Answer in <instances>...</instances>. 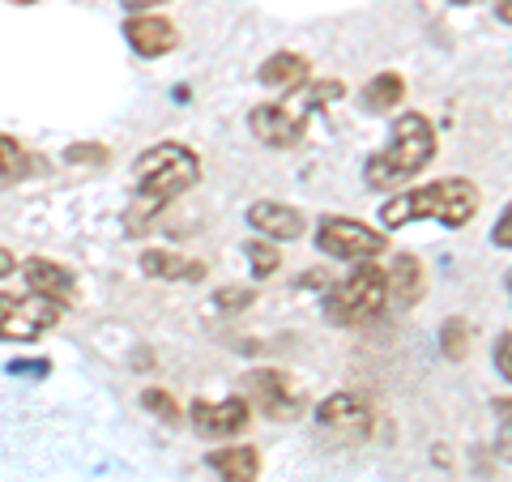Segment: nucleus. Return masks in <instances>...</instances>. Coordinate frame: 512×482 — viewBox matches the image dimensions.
Returning <instances> with one entry per match:
<instances>
[{"label": "nucleus", "mask_w": 512, "mask_h": 482, "mask_svg": "<svg viewBox=\"0 0 512 482\" xmlns=\"http://www.w3.org/2000/svg\"><path fill=\"white\" fill-rule=\"evenodd\" d=\"M201 180V158L180 141H158L133 163V201L124 210V231L141 235L167 205Z\"/></svg>", "instance_id": "obj_1"}, {"label": "nucleus", "mask_w": 512, "mask_h": 482, "mask_svg": "<svg viewBox=\"0 0 512 482\" xmlns=\"http://www.w3.org/2000/svg\"><path fill=\"white\" fill-rule=\"evenodd\" d=\"M436 150H440L436 124H431L423 111H402L389 128V141L367 158V167H363L367 188L384 192V188L414 180V175H423L431 163H436Z\"/></svg>", "instance_id": "obj_2"}, {"label": "nucleus", "mask_w": 512, "mask_h": 482, "mask_svg": "<svg viewBox=\"0 0 512 482\" xmlns=\"http://www.w3.org/2000/svg\"><path fill=\"white\" fill-rule=\"evenodd\" d=\"M478 205H483V192L478 184L461 180H436V184H423V188H406V192H393L380 210V222L389 231H402L410 222H440V227H466L474 222Z\"/></svg>", "instance_id": "obj_3"}, {"label": "nucleus", "mask_w": 512, "mask_h": 482, "mask_svg": "<svg viewBox=\"0 0 512 482\" xmlns=\"http://www.w3.org/2000/svg\"><path fill=\"white\" fill-rule=\"evenodd\" d=\"M308 94H303V103H256L248 111V128L256 137L265 141V146H274V150H295L303 133H308V120H312V111L316 107H325V103H338L346 86L342 82H316V86H303Z\"/></svg>", "instance_id": "obj_4"}, {"label": "nucleus", "mask_w": 512, "mask_h": 482, "mask_svg": "<svg viewBox=\"0 0 512 482\" xmlns=\"http://www.w3.org/2000/svg\"><path fill=\"white\" fill-rule=\"evenodd\" d=\"M389 308V278L376 261H359L346 278L325 295V316L333 325H367Z\"/></svg>", "instance_id": "obj_5"}, {"label": "nucleus", "mask_w": 512, "mask_h": 482, "mask_svg": "<svg viewBox=\"0 0 512 482\" xmlns=\"http://www.w3.org/2000/svg\"><path fill=\"white\" fill-rule=\"evenodd\" d=\"M64 308L43 295H0V342H35L60 325Z\"/></svg>", "instance_id": "obj_6"}, {"label": "nucleus", "mask_w": 512, "mask_h": 482, "mask_svg": "<svg viewBox=\"0 0 512 482\" xmlns=\"http://www.w3.org/2000/svg\"><path fill=\"white\" fill-rule=\"evenodd\" d=\"M316 248L333 256V261H376L384 252V235L376 227H367V222H355V218H320L316 227Z\"/></svg>", "instance_id": "obj_7"}, {"label": "nucleus", "mask_w": 512, "mask_h": 482, "mask_svg": "<svg viewBox=\"0 0 512 482\" xmlns=\"http://www.w3.org/2000/svg\"><path fill=\"white\" fill-rule=\"evenodd\" d=\"M239 389L248 393V406L269 414V419H295L299 414V393L291 389V376L274 372V367H256V372L239 376Z\"/></svg>", "instance_id": "obj_8"}, {"label": "nucleus", "mask_w": 512, "mask_h": 482, "mask_svg": "<svg viewBox=\"0 0 512 482\" xmlns=\"http://www.w3.org/2000/svg\"><path fill=\"white\" fill-rule=\"evenodd\" d=\"M372 419H376L372 406L355 393H333L316 406V423L325 431H333V436H342V440H367Z\"/></svg>", "instance_id": "obj_9"}, {"label": "nucleus", "mask_w": 512, "mask_h": 482, "mask_svg": "<svg viewBox=\"0 0 512 482\" xmlns=\"http://www.w3.org/2000/svg\"><path fill=\"white\" fill-rule=\"evenodd\" d=\"M188 419H192V427H197L205 440H227V436H239V431L252 423V406H248L244 397L192 401V406H188Z\"/></svg>", "instance_id": "obj_10"}, {"label": "nucleus", "mask_w": 512, "mask_h": 482, "mask_svg": "<svg viewBox=\"0 0 512 482\" xmlns=\"http://www.w3.org/2000/svg\"><path fill=\"white\" fill-rule=\"evenodd\" d=\"M124 39L137 56L158 60V56H167L180 47V26L171 18H163V13H133V18L124 22Z\"/></svg>", "instance_id": "obj_11"}, {"label": "nucleus", "mask_w": 512, "mask_h": 482, "mask_svg": "<svg viewBox=\"0 0 512 482\" xmlns=\"http://www.w3.org/2000/svg\"><path fill=\"white\" fill-rule=\"evenodd\" d=\"M22 278L30 286V295H43V299L60 303V308H64V303H73V295H77L73 269L47 261V256H30V261H22Z\"/></svg>", "instance_id": "obj_12"}, {"label": "nucleus", "mask_w": 512, "mask_h": 482, "mask_svg": "<svg viewBox=\"0 0 512 482\" xmlns=\"http://www.w3.org/2000/svg\"><path fill=\"white\" fill-rule=\"evenodd\" d=\"M248 227L269 239H299L308 222H303V210H295V205H286V201H252Z\"/></svg>", "instance_id": "obj_13"}, {"label": "nucleus", "mask_w": 512, "mask_h": 482, "mask_svg": "<svg viewBox=\"0 0 512 482\" xmlns=\"http://www.w3.org/2000/svg\"><path fill=\"white\" fill-rule=\"evenodd\" d=\"M384 278H389V303H397V308H414L427 291L423 265H419V256H410V252H397L393 265L384 269Z\"/></svg>", "instance_id": "obj_14"}, {"label": "nucleus", "mask_w": 512, "mask_h": 482, "mask_svg": "<svg viewBox=\"0 0 512 482\" xmlns=\"http://www.w3.org/2000/svg\"><path fill=\"white\" fill-rule=\"evenodd\" d=\"M308 73H312V64L308 56H299V52H274L261 69H256V77L269 86V90H303L308 86Z\"/></svg>", "instance_id": "obj_15"}, {"label": "nucleus", "mask_w": 512, "mask_h": 482, "mask_svg": "<svg viewBox=\"0 0 512 482\" xmlns=\"http://www.w3.org/2000/svg\"><path fill=\"white\" fill-rule=\"evenodd\" d=\"M141 273H150V278H158V282H201L205 265L188 261V256H180V252L150 248V252H141Z\"/></svg>", "instance_id": "obj_16"}, {"label": "nucleus", "mask_w": 512, "mask_h": 482, "mask_svg": "<svg viewBox=\"0 0 512 482\" xmlns=\"http://www.w3.org/2000/svg\"><path fill=\"white\" fill-rule=\"evenodd\" d=\"M210 470L222 474V482H256L261 474V453L248 444H231V448H210V457H205Z\"/></svg>", "instance_id": "obj_17"}, {"label": "nucleus", "mask_w": 512, "mask_h": 482, "mask_svg": "<svg viewBox=\"0 0 512 482\" xmlns=\"http://www.w3.org/2000/svg\"><path fill=\"white\" fill-rule=\"evenodd\" d=\"M402 99H406V77H402V73H393V69L376 73L372 82L363 86V107L372 111V116H384V111L402 107Z\"/></svg>", "instance_id": "obj_18"}, {"label": "nucleus", "mask_w": 512, "mask_h": 482, "mask_svg": "<svg viewBox=\"0 0 512 482\" xmlns=\"http://www.w3.org/2000/svg\"><path fill=\"white\" fill-rule=\"evenodd\" d=\"M26 175H30V154L13 137L0 133V188L18 184V180H26Z\"/></svg>", "instance_id": "obj_19"}, {"label": "nucleus", "mask_w": 512, "mask_h": 482, "mask_svg": "<svg viewBox=\"0 0 512 482\" xmlns=\"http://www.w3.org/2000/svg\"><path fill=\"white\" fill-rule=\"evenodd\" d=\"M141 406H146L150 414H158L163 423H180V406H175V397L163 393V389H146L141 393Z\"/></svg>", "instance_id": "obj_20"}, {"label": "nucleus", "mask_w": 512, "mask_h": 482, "mask_svg": "<svg viewBox=\"0 0 512 482\" xmlns=\"http://www.w3.org/2000/svg\"><path fill=\"white\" fill-rule=\"evenodd\" d=\"M248 265H252L256 278H269V273L282 265V256L274 244H248Z\"/></svg>", "instance_id": "obj_21"}, {"label": "nucleus", "mask_w": 512, "mask_h": 482, "mask_svg": "<svg viewBox=\"0 0 512 482\" xmlns=\"http://www.w3.org/2000/svg\"><path fill=\"white\" fill-rule=\"evenodd\" d=\"M440 342H444V355H448V359H461V355H466V350H470V346H466V342H470V329L461 325V320H448Z\"/></svg>", "instance_id": "obj_22"}, {"label": "nucleus", "mask_w": 512, "mask_h": 482, "mask_svg": "<svg viewBox=\"0 0 512 482\" xmlns=\"http://www.w3.org/2000/svg\"><path fill=\"white\" fill-rule=\"evenodd\" d=\"M248 303H252V286H227V291L214 295V308L222 312H244Z\"/></svg>", "instance_id": "obj_23"}, {"label": "nucleus", "mask_w": 512, "mask_h": 482, "mask_svg": "<svg viewBox=\"0 0 512 482\" xmlns=\"http://www.w3.org/2000/svg\"><path fill=\"white\" fill-rule=\"evenodd\" d=\"M491 359H495V372H500V376L512 384V333H500V337H495Z\"/></svg>", "instance_id": "obj_24"}, {"label": "nucleus", "mask_w": 512, "mask_h": 482, "mask_svg": "<svg viewBox=\"0 0 512 482\" xmlns=\"http://www.w3.org/2000/svg\"><path fill=\"white\" fill-rule=\"evenodd\" d=\"M64 158H69V163H94V167H103L107 163V150L103 146H69V150H64Z\"/></svg>", "instance_id": "obj_25"}, {"label": "nucleus", "mask_w": 512, "mask_h": 482, "mask_svg": "<svg viewBox=\"0 0 512 482\" xmlns=\"http://www.w3.org/2000/svg\"><path fill=\"white\" fill-rule=\"evenodd\" d=\"M491 244L512 252V201H508V210L500 214V222H495V227H491Z\"/></svg>", "instance_id": "obj_26"}, {"label": "nucleus", "mask_w": 512, "mask_h": 482, "mask_svg": "<svg viewBox=\"0 0 512 482\" xmlns=\"http://www.w3.org/2000/svg\"><path fill=\"white\" fill-rule=\"evenodd\" d=\"M13 269H18V256H13L9 248H0V278H9Z\"/></svg>", "instance_id": "obj_27"}, {"label": "nucleus", "mask_w": 512, "mask_h": 482, "mask_svg": "<svg viewBox=\"0 0 512 482\" xmlns=\"http://www.w3.org/2000/svg\"><path fill=\"white\" fill-rule=\"evenodd\" d=\"M500 457L512 461V423H504V431H500Z\"/></svg>", "instance_id": "obj_28"}, {"label": "nucleus", "mask_w": 512, "mask_h": 482, "mask_svg": "<svg viewBox=\"0 0 512 482\" xmlns=\"http://www.w3.org/2000/svg\"><path fill=\"white\" fill-rule=\"evenodd\" d=\"M124 9H133V13H146L150 5H167V0H120Z\"/></svg>", "instance_id": "obj_29"}, {"label": "nucleus", "mask_w": 512, "mask_h": 482, "mask_svg": "<svg viewBox=\"0 0 512 482\" xmlns=\"http://www.w3.org/2000/svg\"><path fill=\"white\" fill-rule=\"evenodd\" d=\"M495 13H500V22L512 26V0H495Z\"/></svg>", "instance_id": "obj_30"}, {"label": "nucleus", "mask_w": 512, "mask_h": 482, "mask_svg": "<svg viewBox=\"0 0 512 482\" xmlns=\"http://www.w3.org/2000/svg\"><path fill=\"white\" fill-rule=\"evenodd\" d=\"M448 5H478V0H448Z\"/></svg>", "instance_id": "obj_31"}, {"label": "nucleus", "mask_w": 512, "mask_h": 482, "mask_svg": "<svg viewBox=\"0 0 512 482\" xmlns=\"http://www.w3.org/2000/svg\"><path fill=\"white\" fill-rule=\"evenodd\" d=\"M13 5H35V0H13Z\"/></svg>", "instance_id": "obj_32"}]
</instances>
